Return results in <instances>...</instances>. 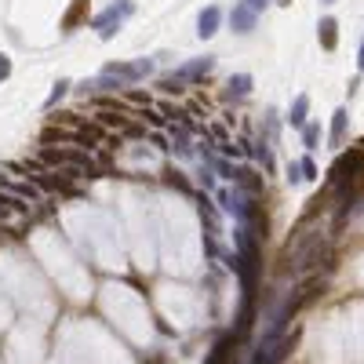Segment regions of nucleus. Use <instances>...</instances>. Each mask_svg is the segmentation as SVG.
I'll list each match as a JSON object with an SVG mask.
<instances>
[{"label": "nucleus", "mask_w": 364, "mask_h": 364, "mask_svg": "<svg viewBox=\"0 0 364 364\" xmlns=\"http://www.w3.org/2000/svg\"><path fill=\"white\" fill-rule=\"evenodd\" d=\"M284 259H288V270H295V273H303V270H313L320 259H328V241L320 237V233H306L303 241L288 244Z\"/></svg>", "instance_id": "obj_1"}, {"label": "nucleus", "mask_w": 364, "mask_h": 364, "mask_svg": "<svg viewBox=\"0 0 364 364\" xmlns=\"http://www.w3.org/2000/svg\"><path fill=\"white\" fill-rule=\"evenodd\" d=\"M360 171H364V146H353L346 153H339L335 164L328 168V186H346L360 175Z\"/></svg>", "instance_id": "obj_2"}, {"label": "nucleus", "mask_w": 364, "mask_h": 364, "mask_svg": "<svg viewBox=\"0 0 364 364\" xmlns=\"http://www.w3.org/2000/svg\"><path fill=\"white\" fill-rule=\"evenodd\" d=\"M127 15H132V0H120V4H113V8H106L99 18H95V23H92V30L102 37V40H110L117 30H120V23H124V18Z\"/></svg>", "instance_id": "obj_3"}, {"label": "nucleus", "mask_w": 364, "mask_h": 364, "mask_svg": "<svg viewBox=\"0 0 364 364\" xmlns=\"http://www.w3.org/2000/svg\"><path fill=\"white\" fill-rule=\"evenodd\" d=\"M102 73H106V77H117V80H124V84H135V80H142V77L153 73V62H149V58H139V62H110Z\"/></svg>", "instance_id": "obj_4"}, {"label": "nucleus", "mask_w": 364, "mask_h": 364, "mask_svg": "<svg viewBox=\"0 0 364 364\" xmlns=\"http://www.w3.org/2000/svg\"><path fill=\"white\" fill-rule=\"evenodd\" d=\"M211 70H215V58H197V62H186V66L182 70H175V73H171V77H175L179 84H197V80H204Z\"/></svg>", "instance_id": "obj_5"}, {"label": "nucleus", "mask_w": 364, "mask_h": 364, "mask_svg": "<svg viewBox=\"0 0 364 364\" xmlns=\"http://www.w3.org/2000/svg\"><path fill=\"white\" fill-rule=\"evenodd\" d=\"M233 350H237V332H226V335L215 342V346H211V353H208L204 364H230Z\"/></svg>", "instance_id": "obj_6"}, {"label": "nucleus", "mask_w": 364, "mask_h": 364, "mask_svg": "<svg viewBox=\"0 0 364 364\" xmlns=\"http://www.w3.org/2000/svg\"><path fill=\"white\" fill-rule=\"evenodd\" d=\"M88 8H92V0H73V4H70V11L62 15V30H66V33H73L77 26H84V23H88Z\"/></svg>", "instance_id": "obj_7"}, {"label": "nucleus", "mask_w": 364, "mask_h": 364, "mask_svg": "<svg viewBox=\"0 0 364 364\" xmlns=\"http://www.w3.org/2000/svg\"><path fill=\"white\" fill-rule=\"evenodd\" d=\"M219 26H222V11H219L215 4L204 8V11H201V18H197V33H201V40L215 37V33H219Z\"/></svg>", "instance_id": "obj_8"}, {"label": "nucleus", "mask_w": 364, "mask_h": 364, "mask_svg": "<svg viewBox=\"0 0 364 364\" xmlns=\"http://www.w3.org/2000/svg\"><path fill=\"white\" fill-rule=\"evenodd\" d=\"M317 40H320V48H325V51H335V48H339V23H335L332 15L317 23Z\"/></svg>", "instance_id": "obj_9"}, {"label": "nucleus", "mask_w": 364, "mask_h": 364, "mask_svg": "<svg viewBox=\"0 0 364 364\" xmlns=\"http://www.w3.org/2000/svg\"><path fill=\"white\" fill-rule=\"evenodd\" d=\"M230 23H233V33H251L255 30V11L244 4H233V11H230Z\"/></svg>", "instance_id": "obj_10"}, {"label": "nucleus", "mask_w": 364, "mask_h": 364, "mask_svg": "<svg viewBox=\"0 0 364 364\" xmlns=\"http://www.w3.org/2000/svg\"><path fill=\"white\" fill-rule=\"evenodd\" d=\"M40 142L44 146H55V142H77L80 146V132H73V127H62V124H51L40 132Z\"/></svg>", "instance_id": "obj_11"}, {"label": "nucleus", "mask_w": 364, "mask_h": 364, "mask_svg": "<svg viewBox=\"0 0 364 364\" xmlns=\"http://www.w3.org/2000/svg\"><path fill=\"white\" fill-rule=\"evenodd\" d=\"M95 124H99V127H110V132H127V124H132V120L120 117V113H113V110H99V113H95Z\"/></svg>", "instance_id": "obj_12"}, {"label": "nucleus", "mask_w": 364, "mask_h": 364, "mask_svg": "<svg viewBox=\"0 0 364 364\" xmlns=\"http://www.w3.org/2000/svg\"><path fill=\"white\" fill-rule=\"evenodd\" d=\"M306 113H310V95H299L288 110V124L291 127H306Z\"/></svg>", "instance_id": "obj_13"}, {"label": "nucleus", "mask_w": 364, "mask_h": 364, "mask_svg": "<svg viewBox=\"0 0 364 364\" xmlns=\"http://www.w3.org/2000/svg\"><path fill=\"white\" fill-rule=\"evenodd\" d=\"M33 182H37L40 189H55V194H73V189H70V179L48 175V171H40V175H33Z\"/></svg>", "instance_id": "obj_14"}, {"label": "nucleus", "mask_w": 364, "mask_h": 364, "mask_svg": "<svg viewBox=\"0 0 364 364\" xmlns=\"http://www.w3.org/2000/svg\"><path fill=\"white\" fill-rule=\"evenodd\" d=\"M237 182L248 189V194L251 197H263V179L259 175H255V171L251 168H237Z\"/></svg>", "instance_id": "obj_15"}, {"label": "nucleus", "mask_w": 364, "mask_h": 364, "mask_svg": "<svg viewBox=\"0 0 364 364\" xmlns=\"http://www.w3.org/2000/svg\"><path fill=\"white\" fill-rule=\"evenodd\" d=\"M248 92H251V77H248V73H233L230 84H226V95H230V99H244Z\"/></svg>", "instance_id": "obj_16"}, {"label": "nucleus", "mask_w": 364, "mask_h": 364, "mask_svg": "<svg viewBox=\"0 0 364 364\" xmlns=\"http://www.w3.org/2000/svg\"><path fill=\"white\" fill-rule=\"evenodd\" d=\"M342 135H346V110H335V113H332V132H328V142H332V146H342Z\"/></svg>", "instance_id": "obj_17"}, {"label": "nucleus", "mask_w": 364, "mask_h": 364, "mask_svg": "<svg viewBox=\"0 0 364 364\" xmlns=\"http://www.w3.org/2000/svg\"><path fill=\"white\" fill-rule=\"evenodd\" d=\"M135 117L149 120V124H153V127H164V124H168V117H164L161 110H149V106H142V110H135Z\"/></svg>", "instance_id": "obj_18"}, {"label": "nucleus", "mask_w": 364, "mask_h": 364, "mask_svg": "<svg viewBox=\"0 0 364 364\" xmlns=\"http://www.w3.org/2000/svg\"><path fill=\"white\" fill-rule=\"evenodd\" d=\"M317 139H320V127H317V124H306V127H303V142H306V149H317Z\"/></svg>", "instance_id": "obj_19"}, {"label": "nucleus", "mask_w": 364, "mask_h": 364, "mask_svg": "<svg viewBox=\"0 0 364 364\" xmlns=\"http://www.w3.org/2000/svg\"><path fill=\"white\" fill-rule=\"evenodd\" d=\"M66 92H70V80H58V84H55V92L48 95V102H44V106H48V110H51V106H55V102H58L62 95H66Z\"/></svg>", "instance_id": "obj_20"}, {"label": "nucleus", "mask_w": 364, "mask_h": 364, "mask_svg": "<svg viewBox=\"0 0 364 364\" xmlns=\"http://www.w3.org/2000/svg\"><path fill=\"white\" fill-rule=\"evenodd\" d=\"M299 168H303V179H317V164H313L310 157H303V161H299Z\"/></svg>", "instance_id": "obj_21"}, {"label": "nucleus", "mask_w": 364, "mask_h": 364, "mask_svg": "<svg viewBox=\"0 0 364 364\" xmlns=\"http://www.w3.org/2000/svg\"><path fill=\"white\" fill-rule=\"evenodd\" d=\"M288 182H303V168H299V161L288 164Z\"/></svg>", "instance_id": "obj_22"}, {"label": "nucleus", "mask_w": 364, "mask_h": 364, "mask_svg": "<svg viewBox=\"0 0 364 364\" xmlns=\"http://www.w3.org/2000/svg\"><path fill=\"white\" fill-rule=\"evenodd\" d=\"M8 77H11V58L0 55V80H8Z\"/></svg>", "instance_id": "obj_23"}, {"label": "nucleus", "mask_w": 364, "mask_h": 364, "mask_svg": "<svg viewBox=\"0 0 364 364\" xmlns=\"http://www.w3.org/2000/svg\"><path fill=\"white\" fill-rule=\"evenodd\" d=\"M175 189H182V194H189V186H186V179H179V171H171V179H168Z\"/></svg>", "instance_id": "obj_24"}, {"label": "nucleus", "mask_w": 364, "mask_h": 364, "mask_svg": "<svg viewBox=\"0 0 364 364\" xmlns=\"http://www.w3.org/2000/svg\"><path fill=\"white\" fill-rule=\"evenodd\" d=\"M244 4H248L251 11H266V4H270V0H244Z\"/></svg>", "instance_id": "obj_25"}, {"label": "nucleus", "mask_w": 364, "mask_h": 364, "mask_svg": "<svg viewBox=\"0 0 364 364\" xmlns=\"http://www.w3.org/2000/svg\"><path fill=\"white\" fill-rule=\"evenodd\" d=\"M357 70L364 73V44H360V51H357Z\"/></svg>", "instance_id": "obj_26"}, {"label": "nucleus", "mask_w": 364, "mask_h": 364, "mask_svg": "<svg viewBox=\"0 0 364 364\" xmlns=\"http://www.w3.org/2000/svg\"><path fill=\"white\" fill-rule=\"evenodd\" d=\"M277 4H284V8H291V0H277Z\"/></svg>", "instance_id": "obj_27"}]
</instances>
